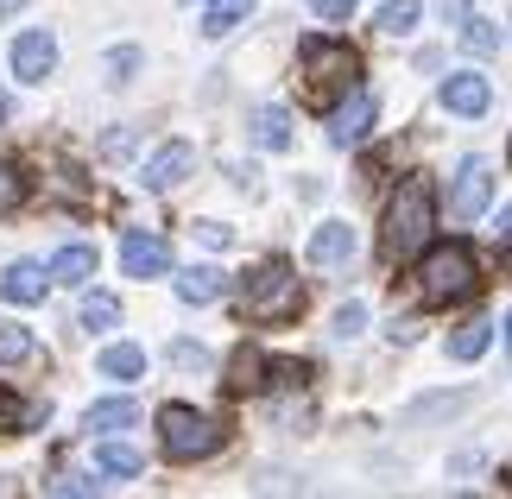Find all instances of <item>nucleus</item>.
Segmentation results:
<instances>
[{
  "label": "nucleus",
  "instance_id": "f257e3e1",
  "mask_svg": "<svg viewBox=\"0 0 512 499\" xmlns=\"http://www.w3.org/2000/svg\"><path fill=\"white\" fill-rule=\"evenodd\" d=\"M298 83L310 95V108H336L348 89H361V51L342 45V38H304L298 51Z\"/></svg>",
  "mask_w": 512,
  "mask_h": 499
},
{
  "label": "nucleus",
  "instance_id": "f03ea898",
  "mask_svg": "<svg viewBox=\"0 0 512 499\" xmlns=\"http://www.w3.org/2000/svg\"><path fill=\"white\" fill-rule=\"evenodd\" d=\"M430 215H437V203H430V184H424V177H405V184L392 190L386 215H380V253L392 259V266H399V259H411V253H424Z\"/></svg>",
  "mask_w": 512,
  "mask_h": 499
},
{
  "label": "nucleus",
  "instance_id": "7ed1b4c3",
  "mask_svg": "<svg viewBox=\"0 0 512 499\" xmlns=\"http://www.w3.org/2000/svg\"><path fill=\"white\" fill-rule=\"evenodd\" d=\"M418 297H424V310H443V304H462V297H481V259H475V247H462V241L430 247L424 266H418Z\"/></svg>",
  "mask_w": 512,
  "mask_h": 499
},
{
  "label": "nucleus",
  "instance_id": "20e7f679",
  "mask_svg": "<svg viewBox=\"0 0 512 499\" xmlns=\"http://www.w3.org/2000/svg\"><path fill=\"white\" fill-rule=\"evenodd\" d=\"M298 310H304V278L291 259H260L241 278V316H253V323H291Z\"/></svg>",
  "mask_w": 512,
  "mask_h": 499
},
{
  "label": "nucleus",
  "instance_id": "39448f33",
  "mask_svg": "<svg viewBox=\"0 0 512 499\" xmlns=\"http://www.w3.org/2000/svg\"><path fill=\"white\" fill-rule=\"evenodd\" d=\"M159 443H165V462H209V455L228 443V424L190 411V405H165L159 411Z\"/></svg>",
  "mask_w": 512,
  "mask_h": 499
},
{
  "label": "nucleus",
  "instance_id": "423d86ee",
  "mask_svg": "<svg viewBox=\"0 0 512 499\" xmlns=\"http://www.w3.org/2000/svg\"><path fill=\"white\" fill-rule=\"evenodd\" d=\"M373 121H380V102H373L367 89H348L342 102L329 108V139H336V146H361L373 133Z\"/></svg>",
  "mask_w": 512,
  "mask_h": 499
},
{
  "label": "nucleus",
  "instance_id": "0eeeda50",
  "mask_svg": "<svg viewBox=\"0 0 512 499\" xmlns=\"http://www.w3.org/2000/svg\"><path fill=\"white\" fill-rule=\"evenodd\" d=\"M171 266V241L165 234H152V228H127L121 234V272L127 278H159Z\"/></svg>",
  "mask_w": 512,
  "mask_h": 499
},
{
  "label": "nucleus",
  "instance_id": "6e6552de",
  "mask_svg": "<svg viewBox=\"0 0 512 499\" xmlns=\"http://www.w3.org/2000/svg\"><path fill=\"white\" fill-rule=\"evenodd\" d=\"M487 203H494V171H487L481 158L456 165V184H449V209H456V222H475Z\"/></svg>",
  "mask_w": 512,
  "mask_h": 499
},
{
  "label": "nucleus",
  "instance_id": "1a4fd4ad",
  "mask_svg": "<svg viewBox=\"0 0 512 499\" xmlns=\"http://www.w3.org/2000/svg\"><path fill=\"white\" fill-rule=\"evenodd\" d=\"M57 70V38L51 32H19L13 38V76L19 83H45Z\"/></svg>",
  "mask_w": 512,
  "mask_h": 499
},
{
  "label": "nucleus",
  "instance_id": "9d476101",
  "mask_svg": "<svg viewBox=\"0 0 512 499\" xmlns=\"http://www.w3.org/2000/svg\"><path fill=\"white\" fill-rule=\"evenodd\" d=\"M443 108L462 114V121H481V114L494 108V89H487V76H475V70L443 76Z\"/></svg>",
  "mask_w": 512,
  "mask_h": 499
},
{
  "label": "nucleus",
  "instance_id": "9b49d317",
  "mask_svg": "<svg viewBox=\"0 0 512 499\" xmlns=\"http://www.w3.org/2000/svg\"><path fill=\"white\" fill-rule=\"evenodd\" d=\"M190 165H196V152L184 146V139H171V146H159L146 158V190H177L190 177Z\"/></svg>",
  "mask_w": 512,
  "mask_h": 499
},
{
  "label": "nucleus",
  "instance_id": "f8f14e48",
  "mask_svg": "<svg viewBox=\"0 0 512 499\" xmlns=\"http://www.w3.org/2000/svg\"><path fill=\"white\" fill-rule=\"evenodd\" d=\"M45 291H51V272H45V266H32V259L7 266V278H0V297H7V304H19V310L45 304Z\"/></svg>",
  "mask_w": 512,
  "mask_h": 499
},
{
  "label": "nucleus",
  "instance_id": "ddd939ff",
  "mask_svg": "<svg viewBox=\"0 0 512 499\" xmlns=\"http://www.w3.org/2000/svg\"><path fill=\"white\" fill-rule=\"evenodd\" d=\"M354 259V228L348 222H323L317 234H310V266H323V272H336Z\"/></svg>",
  "mask_w": 512,
  "mask_h": 499
},
{
  "label": "nucleus",
  "instance_id": "4468645a",
  "mask_svg": "<svg viewBox=\"0 0 512 499\" xmlns=\"http://www.w3.org/2000/svg\"><path fill=\"white\" fill-rule=\"evenodd\" d=\"M272 386V361L260 348H234V361H228V392H266Z\"/></svg>",
  "mask_w": 512,
  "mask_h": 499
},
{
  "label": "nucleus",
  "instance_id": "2eb2a0df",
  "mask_svg": "<svg viewBox=\"0 0 512 499\" xmlns=\"http://www.w3.org/2000/svg\"><path fill=\"white\" fill-rule=\"evenodd\" d=\"M133 424H140V405H133V398L127 392H114V398H102V405H89L83 411V430H133Z\"/></svg>",
  "mask_w": 512,
  "mask_h": 499
},
{
  "label": "nucleus",
  "instance_id": "dca6fc26",
  "mask_svg": "<svg viewBox=\"0 0 512 499\" xmlns=\"http://www.w3.org/2000/svg\"><path fill=\"white\" fill-rule=\"evenodd\" d=\"M247 127H253V146H266V152H285L291 146V114L285 108H266L260 102V108L247 114Z\"/></svg>",
  "mask_w": 512,
  "mask_h": 499
},
{
  "label": "nucleus",
  "instance_id": "f3484780",
  "mask_svg": "<svg viewBox=\"0 0 512 499\" xmlns=\"http://www.w3.org/2000/svg\"><path fill=\"white\" fill-rule=\"evenodd\" d=\"M89 272H95V247L89 241H76L51 259V285H89Z\"/></svg>",
  "mask_w": 512,
  "mask_h": 499
},
{
  "label": "nucleus",
  "instance_id": "a211bd4d",
  "mask_svg": "<svg viewBox=\"0 0 512 499\" xmlns=\"http://www.w3.org/2000/svg\"><path fill=\"white\" fill-rule=\"evenodd\" d=\"M487 342H494V323H487V316H468V323L449 335V354H456V361H481Z\"/></svg>",
  "mask_w": 512,
  "mask_h": 499
},
{
  "label": "nucleus",
  "instance_id": "6ab92c4d",
  "mask_svg": "<svg viewBox=\"0 0 512 499\" xmlns=\"http://www.w3.org/2000/svg\"><path fill=\"white\" fill-rule=\"evenodd\" d=\"M95 468H102L108 481H133V474H140V449L133 443H102L95 449Z\"/></svg>",
  "mask_w": 512,
  "mask_h": 499
},
{
  "label": "nucleus",
  "instance_id": "aec40b11",
  "mask_svg": "<svg viewBox=\"0 0 512 499\" xmlns=\"http://www.w3.org/2000/svg\"><path fill=\"white\" fill-rule=\"evenodd\" d=\"M114 323H121V297H114V291H89L83 297V329L89 335H108Z\"/></svg>",
  "mask_w": 512,
  "mask_h": 499
},
{
  "label": "nucleus",
  "instance_id": "412c9836",
  "mask_svg": "<svg viewBox=\"0 0 512 499\" xmlns=\"http://www.w3.org/2000/svg\"><path fill=\"white\" fill-rule=\"evenodd\" d=\"M32 196V177H26V165L19 158H0V215H13L19 203Z\"/></svg>",
  "mask_w": 512,
  "mask_h": 499
},
{
  "label": "nucleus",
  "instance_id": "4be33fe9",
  "mask_svg": "<svg viewBox=\"0 0 512 499\" xmlns=\"http://www.w3.org/2000/svg\"><path fill=\"white\" fill-rule=\"evenodd\" d=\"M418 19H424V0H386V7L373 13V26L399 38V32H411V26H418Z\"/></svg>",
  "mask_w": 512,
  "mask_h": 499
},
{
  "label": "nucleus",
  "instance_id": "5701e85b",
  "mask_svg": "<svg viewBox=\"0 0 512 499\" xmlns=\"http://www.w3.org/2000/svg\"><path fill=\"white\" fill-rule=\"evenodd\" d=\"M215 291H222L215 266H190V272H177V297H184V304H209Z\"/></svg>",
  "mask_w": 512,
  "mask_h": 499
},
{
  "label": "nucleus",
  "instance_id": "b1692460",
  "mask_svg": "<svg viewBox=\"0 0 512 499\" xmlns=\"http://www.w3.org/2000/svg\"><path fill=\"white\" fill-rule=\"evenodd\" d=\"M140 367H146V354L133 348V342H114V348H102V373H108V379H140Z\"/></svg>",
  "mask_w": 512,
  "mask_h": 499
},
{
  "label": "nucleus",
  "instance_id": "393cba45",
  "mask_svg": "<svg viewBox=\"0 0 512 499\" xmlns=\"http://www.w3.org/2000/svg\"><path fill=\"white\" fill-rule=\"evenodd\" d=\"M247 13H253V0H209V13H203V32H215V38H222V32H234V26H241Z\"/></svg>",
  "mask_w": 512,
  "mask_h": 499
},
{
  "label": "nucleus",
  "instance_id": "a878e982",
  "mask_svg": "<svg viewBox=\"0 0 512 499\" xmlns=\"http://www.w3.org/2000/svg\"><path fill=\"white\" fill-rule=\"evenodd\" d=\"M32 361V335L19 323H0V367H26Z\"/></svg>",
  "mask_w": 512,
  "mask_h": 499
},
{
  "label": "nucleus",
  "instance_id": "bb28decb",
  "mask_svg": "<svg viewBox=\"0 0 512 499\" xmlns=\"http://www.w3.org/2000/svg\"><path fill=\"white\" fill-rule=\"evenodd\" d=\"M462 45L475 51V57H494L500 38H494V26H487V19H462Z\"/></svg>",
  "mask_w": 512,
  "mask_h": 499
},
{
  "label": "nucleus",
  "instance_id": "cd10ccee",
  "mask_svg": "<svg viewBox=\"0 0 512 499\" xmlns=\"http://www.w3.org/2000/svg\"><path fill=\"white\" fill-rule=\"evenodd\" d=\"M361 323H367V310H361V304L336 310V335H361Z\"/></svg>",
  "mask_w": 512,
  "mask_h": 499
},
{
  "label": "nucleus",
  "instance_id": "c85d7f7f",
  "mask_svg": "<svg viewBox=\"0 0 512 499\" xmlns=\"http://www.w3.org/2000/svg\"><path fill=\"white\" fill-rule=\"evenodd\" d=\"M171 361H177V367H209V354L196 348V342H177V348H171Z\"/></svg>",
  "mask_w": 512,
  "mask_h": 499
},
{
  "label": "nucleus",
  "instance_id": "c756f323",
  "mask_svg": "<svg viewBox=\"0 0 512 499\" xmlns=\"http://www.w3.org/2000/svg\"><path fill=\"white\" fill-rule=\"evenodd\" d=\"M7 430H19V405H13V392L0 386V436H7Z\"/></svg>",
  "mask_w": 512,
  "mask_h": 499
},
{
  "label": "nucleus",
  "instance_id": "7c9ffc66",
  "mask_svg": "<svg viewBox=\"0 0 512 499\" xmlns=\"http://www.w3.org/2000/svg\"><path fill=\"white\" fill-rule=\"evenodd\" d=\"M108 70H114V76H127V70H140V51H133V45H121V51H114V57H108Z\"/></svg>",
  "mask_w": 512,
  "mask_h": 499
},
{
  "label": "nucleus",
  "instance_id": "2f4dec72",
  "mask_svg": "<svg viewBox=\"0 0 512 499\" xmlns=\"http://www.w3.org/2000/svg\"><path fill=\"white\" fill-rule=\"evenodd\" d=\"M102 152H108V158H127V152H133V133H127V127H121V133H108V139H102Z\"/></svg>",
  "mask_w": 512,
  "mask_h": 499
},
{
  "label": "nucleus",
  "instance_id": "473e14b6",
  "mask_svg": "<svg viewBox=\"0 0 512 499\" xmlns=\"http://www.w3.org/2000/svg\"><path fill=\"white\" fill-rule=\"evenodd\" d=\"M310 7H317L323 19H348V13H354V0H310Z\"/></svg>",
  "mask_w": 512,
  "mask_h": 499
},
{
  "label": "nucleus",
  "instance_id": "72a5a7b5",
  "mask_svg": "<svg viewBox=\"0 0 512 499\" xmlns=\"http://www.w3.org/2000/svg\"><path fill=\"white\" fill-rule=\"evenodd\" d=\"M500 241H512V203L500 209Z\"/></svg>",
  "mask_w": 512,
  "mask_h": 499
},
{
  "label": "nucleus",
  "instance_id": "f704fd0d",
  "mask_svg": "<svg viewBox=\"0 0 512 499\" xmlns=\"http://www.w3.org/2000/svg\"><path fill=\"white\" fill-rule=\"evenodd\" d=\"M7 114H13V102H7V95H0V127H7Z\"/></svg>",
  "mask_w": 512,
  "mask_h": 499
},
{
  "label": "nucleus",
  "instance_id": "c9c22d12",
  "mask_svg": "<svg viewBox=\"0 0 512 499\" xmlns=\"http://www.w3.org/2000/svg\"><path fill=\"white\" fill-rule=\"evenodd\" d=\"M13 7H19V0H0V13H13Z\"/></svg>",
  "mask_w": 512,
  "mask_h": 499
},
{
  "label": "nucleus",
  "instance_id": "e433bc0d",
  "mask_svg": "<svg viewBox=\"0 0 512 499\" xmlns=\"http://www.w3.org/2000/svg\"><path fill=\"white\" fill-rule=\"evenodd\" d=\"M506 348H512V316H506Z\"/></svg>",
  "mask_w": 512,
  "mask_h": 499
},
{
  "label": "nucleus",
  "instance_id": "4c0bfd02",
  "mask_svg": "<svg viewBox=\"0 0 512 499\" xmlns=\"http://www.w3.org/2000/svg\"><path fill=\"white\" fill-rule=\"evenodd\" d=\"M506 272H512V241H506Z\"/></svg>",
  "mask_w": 512,
  "mask_h": 499
},
{
  "label": "nucleus",
  "instance_id": "58836bf2",
  "mask_svg": "<svg viewBox=\"0 0 512 499\" xmlns=\"http://www.w3.org/2000/svg\"><path fill=\"white\" fill-rule=\"evenodd\" d=\"M506 481H512V474H506Z\"/></svg>",
  "mask_w": 512,
  "mask_h": 499
}]
</instances>
